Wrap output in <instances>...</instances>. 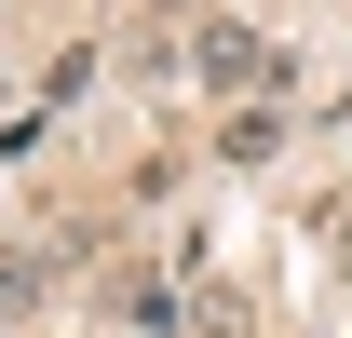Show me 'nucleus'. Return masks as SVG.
Returning a JSON list of instances; mask_svg holds the SVG:
<instances>
[{
    "label": "nucleus",
    "mask_w": 352,
    "mask_h": 338,
    "mask_svg": "<svg viewBox=\"0 0 352 338\" xmlns=\"http://www.w3.org/2000/svg\"><path fill=\"white\" fill-rule=\"evenodd\" d=\"M149 14H163V27H204V14H217V0H149Z\"/></svg>",
    "instance_id": "39448f33"
},
{
    "label": "nucleus",
    "mask_w": 352,
    "mask_h": 338,
    "mask_svg": "<svg viewBox=\"0 0 352 338\" xmlns=\"http://www.w3.org/2000/svg\"><path fill=\"white\" fill-rule=\"evenodd\" d=\"M271 149H285V95H258V109L217 122V163H271Z\"/></svg>",
    "instance_id": "7ed1b4c3"
},
{
    "label": "nucleus",
    "mask_w": 352,
    "mask_h": 338,
    "mask_svg": "<svg viewBox=\"0 0 352 338\" xmlns=\"http://www.w3.org/2000/svg\"><path fill=\"white\" fill-rule=\"evenodd\" d=\"M122 325H135V338H176V284H149V271H135V284H122Z\"/></svg>",
    "instance_id": "20e7f679"
},
{
    "label": "nucleus",
    "mask_w": 352,
    "mask_h": 338,
    "mask_svg": "<svg viewBox=\"0 0 352 338\" xmlns=\"http://www.w3.org/2000/svg\"><path fill=\"white\" fill-rule=\"evenodd\" d=\"M190 82L217 95V109H258V95H285V54H271L244 14H204V27H190Z\"/></svg>",
    "instance_id": "f257e3e1"
},
{
    "label": "nucleus",
    "mask_w": 352,
    "mask_h": 338,
    "mask_svg": "<svg viewBox=\"0 0 352 338\" xmlns=\"http://www.w3.org/2000/svg\"><path fill=\"white\" fill-rule=\"evenodd\" d=\"M68 257H82L68 230H54V244H0V325H28V311L54 297V271H68Z\"/></svg>",
    "instance_id": "f03ea898"
}]
</instances>
